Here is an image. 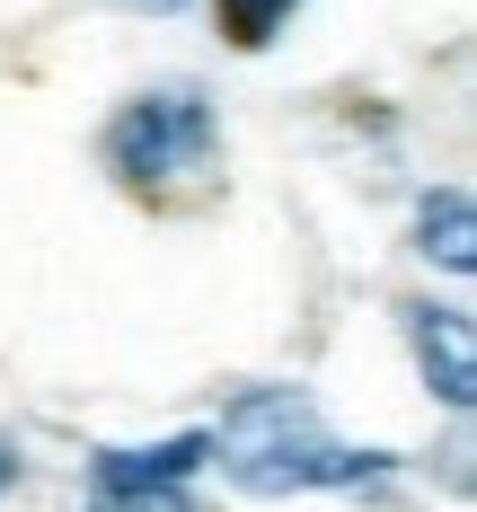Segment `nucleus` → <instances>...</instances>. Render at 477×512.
<instances>
[{
	"instance_id": "1",
	"label": "nucleus",
	"mask_w": 477,
	"mask_h": 512,
	"mask_svg": "<svg viewBox=\"0 0 477 512\" xmlns=\"http://www.w3.org/2000/svg\"><path fill=\"white\" fill-rule=\"evenodd\" d=\"M212 460L239 495H363L398 477V451L345 442L310 389H230L212 424Z\"/></svg>"
},
{
	"instance_id": "2",
	"label": "nucleus",
	"mask_w": 477,
	"mask_h": 512,
	"mask_svg": "<svg viewBox=\"0 0 477 512\" xmlns=\"http://www.w3.org/2000/svg\"><path fill=\"white\" fill-rule=\"evenodd\" d=\"M98 168L124 195H186L221 168V115H212L204 80H151L106 115Z\"/></svg>"
},
{
	"instance_id": "3",
	"label": "nucleus",
	"mask_w": 477,
	"mask_h": 512,
	"mask_svg": "<svg viewBox=\"0 0 477 512\" xmlns=\"http://www.w3.org/2000/svg\"><path fill=\"white\" fill-rule=\"evenodd\" d=\"M212 468V433H168L151 451H89L80 512H195V477Z\"/></svg>"
},
{
	"instance_id": "4",
	"label": "nucleus",
	"mask_w": 477,
	"mask_h": 512,
	"mask_svg": "<svg viewBox=\"0 0 477 512\" xmlns=\"http://www.w3.org/2000/svg\"><path fill=\"white\" fill-rule=\"evenodd\" d=\"M398 318H407V354H416L424 398H442L451 415H469V398H477V327H469V309L460 301H407Z\"/></svg>"
},
{
	"instance_id": "5",
	"label": "nucleus",
	"mask_w": 477,
	"mask_h": 512,
	"mask_svg": "<svg viewBox=\"0 0 477 512\" xmlns=\"http://www.w3.org/2000/svg\"><path fill=\"white\" fill-rule=\"evenodd\" d=\"M416 256L442 265V274H460V283L477 274V204H469V186H433L416 204Z\"/></svg>"
},
{
	"instance_id": "6",
	"label": "nucleus",
	"mask_w": 477,
	"mask_h": 512,
	"mask_svg": "<svg viewBox=\"0 0 477 512\" xmlns=\"http://www.w3.org/2000/svg\"><path fill=\"white\" fill-rule=\"evenodd\" d=\"M292 9H301V0H212L221 36H230L239 53H265L274 36H283V27H292Z\"/></svg>"
},
{
	"instance_id": "7",
	"label": "nucleus",
	"mask_w": 477,
	"mask_h": 512,
	"mask_svg": "<svg viewBox=\"0 0 477 512\" xmlns=\"http://www.w3.org/2000/svg\"><path fill=\"white\" fill-rule=\"evenodd\" d=\"M27 486V451H18V433H0V495H18Z\"/></svg>"
},
{
	"instance_id": "8",
	"label": "nucleus",
	"mask_w": 477,
	"mask_h": 512,
	"mask_svg": "<svg viewBox=\"0 0 477 512\" xmlns=\"http://www.w3.org/2000/svg\"><path fill=\"white\" fill-rule=\"evenodd\" d=\"M133 9H186V0H133Z\"/></svg>"
}]
</instances>
